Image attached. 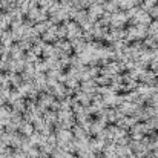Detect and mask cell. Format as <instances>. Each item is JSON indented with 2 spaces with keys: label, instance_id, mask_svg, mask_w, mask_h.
I'll return each instance as SVG.
<instances>
[]
</instances>
